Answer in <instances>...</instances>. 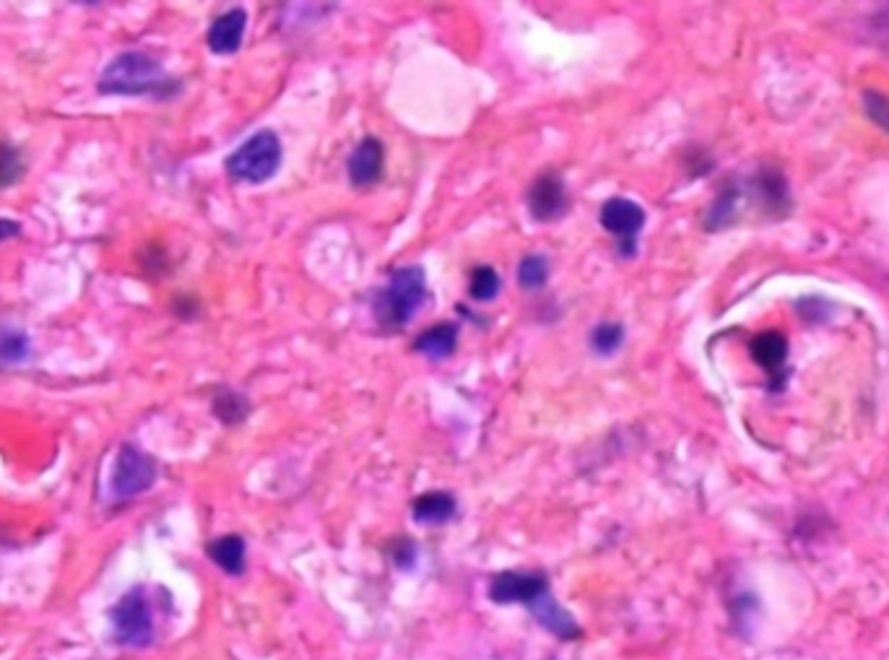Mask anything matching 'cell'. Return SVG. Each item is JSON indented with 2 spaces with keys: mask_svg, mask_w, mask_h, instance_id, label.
<instances>
[{
  "mask_svg": "<svg viewBox=\"0 0 889 660\" xmlns=\"http://www.w3.org/2000/svg\"><path fill=\"white\" fill-rule=\"evenodd\" d=\"M102 97H156L169 99L180 91V81L164 65L141 50H125L107 63L97 81Z\"/></svg>",
  "mask_w": 889,
  "mask_h": 660,
  "instance_id": "6da1fadb",
  "label": "cell"
},
{
  "mask_svg": "<svg viewBox=\"0 0 889 660\" xmlns=\"http://www.w3.org/2000/svg\"><path fill=\"white\" fill-rule=\"evenodd\" d=\"M427 299V273L419 266L398 268L388 284L375 294L372 312L380 328L398 330L414 318Z\"/></svg>",
  "mask_w": 889,
  "mask_h": 660,
  "instance_id": "7a4b0ae2",
  "label": "cell"
},
{
  "mask_svg": "<svg viewBox=\"0 0 889 660\" xmlns=\"http://www.w3.org/2000/svg\"><path fill=\"white\" fill-rule=\"evenodd\" d=\"M281 156H284V149H281L279 136L273 130H258L255 136L242 143L240 149L227 156L224 169L232 180L258 185L279 172Z\"/></svg>",
  "mask_w": 889,
  "mask_h": 660,
  "instance_id": "3957f363",
  "label": "cell"
},
{
  "mask_svg": "<svg viewBox=\"0 0 889 660\" xmlns=\"http://www.w3.org/2000/svg\"><path fill=\"white\" fill-rule=\"evenodd\" d=\"M112 632L117 642L130 645V648H143L154 637V616H151L149 601L141 588L128 590L110 611Z\"/></svg>",
  "mask_w": 889,
  "mask_h": 660,
  "instance_id": "277c9868",
  "label": "cell"
},
{
  "mask_svg": "<svg viewBox=\"0 0 889 660\" xmlns=\"http://www.w3.org/2000/svg\"><path fill=\"white\" fill-rule=\"evenodd\" d=\"M156 481V460L149 453H143L136 445H123L117 453L115 468L110 476L112 497L125 502L138 494L149 492Z\"/></svg>",
  "mask_w": 889,
  "mask_h": 660,
  "instance_id": "5b68a950",
  "label": "cell"
},
{
  "mask_svg": "<svg viewBox=\"0 0 889 660\" xmlns=\"http://www.w3.org/2000/svg\"><path fill=\"white\" fill-rule=\"evenodd\" d=\"M570 198H567L565 180L557 172H544L531 182L528 190V211L536 221H557L567 214Z\"/></svg>",
  "mask_w": 889,
  "mask_h": 660,
  "instance_id": "8992f818",
  "label": "cell"
},
{
  "mask_svg": "<svg viewBox=\"0 0 889 660\" xmlns=\"http://www.w3.org/2000/svg\"><path fill=\"white\" fill-rule=\"evenodd\" d=\"M549 593V580L541 572H500L489 585V598L494 603H528L539 601Z\"/></svg>",
  "mask_w": 889,
  "mask_h": 660,
  "instance_id": "52a82bcc",
  "label": "cell"
},
{
  "mask_svg": "<svg viewBox=\"0 0 889 660\" xmlns=\"http://www.w3.org/2000/svg\"><path fill=\"white\" fill-rule=\"evenodd\" d=\"M645 208L635 203L632 198H609L601 206V227L609 234L619 237V242H635L640 229L645 227Z\"/></svg>",
  "mask_w": 889,
  "mask_h": 660,
  "instance_id": "ba28073f",
  "label": "cell"
},
{
  "mask_svg": "<svg viewBox=\"0 0 889 660\" xmlns=\"http://www.w3.org/2000/svg\"><path fill=\"white\" fill-rule=\"evenodd\" d=\"M749 354L770 377V388L780 390V385L786 382V359H788V341L775 330H767L754 338L752 346H749Z\"/></svg>",
  "mask_w": 889,
  "mask_h": 660,
  "instance_id": "9c48e42d",
  "label": "cell"
},
{
  "mask_svg": "<svg viewBox=\"0 0 889 660\" xmlns=\"http://www.w3.org/2000/svg\"><path fill=\"white\" fill-rule=\"evenodd\" d=\"M247 29V13L245 8H232V11L221 13L214 24L208 26L206 42L208 50L214 55H234L242 47Z\"/></svg>",
  "mask_w": 889,
  "mask_h": 660,
  "instance_id": "30bf717a",
  "label": "cell"
},
{
  "mask_svg": "<svg viewBox=\"0 0 889 660\" xmlns=\"http://www.w3.org/2000/svg\"><path fill=\"white\" fill-rule=\"evenodd\" d=\"M385 164V149L383 143L377 141L375 136H367L357 143V149L351 151L349 156V180L357 185V188H367V185H375L383 175Z\"/></svg>",
  "mask_w": 889,
  "mask_h": 660,
  "instance_id": "8fae6325",
  "label": "cell"
},
{
  "mask_svg": "<svg viewBox=\"0 0 889 660\" xmlns=\"http://www.w3.org/2000/svg\"><path fill=\"white\" fill-rule=\"evenodd\" d=\"M458 333L461 328L455 323H437L432 328H427L422 336L416 338V351L432 362H442L448 356L455 354V346H458Z\"/></svg>",
  "mask_w": 889,
  "mask_h": 660,
  "instance_id": "7c38bea8",
  "label": "cell"
},
{
  "mask_svg": "<svg viewBox=\"0 0 889 660\" xmlns=\"http://www.w3.org/2000/svg\"><path fill=\"white\" fill-rule=\"evenodd\" d=\"M531 609H533V614H536V619H539V622L544 624V627L549 629L552 635L562 637V640H572V637L580 635V629H578V624H575V619H572V616L567 614V611L562 609L557 601H554L552 593H546V596H541L539 601H533Z\"/></svg>",
  "mask_w": 889,
  "mask_h": 660,
  "instance_id": "4fadbf2b",
  "label": "cell"
},
{
  "mask_svg": "<svg viewBox=\"0 0 889 660\" xmlns=\"http://www.w3.org/2000/svg\"><path fill=\"white\" fill-rule=\"evenodd\" d=\"M754 190L757 198L765 206L770 216H783L788 211V185L786 177L775 172V169H762L760 175L754 177Z\"/></svg>",
  "mask_w": 889,
  "mask_h": 660,
  "instance_id": "5bb4252c",
  "label": "cell"
},
{
  "mask_svg": "<svg viewBox=\"0 0 889 660\" xmlns=\"http://www.w3.org/2000/svg\"><path fill=\"white\" fill-rule=\"evenodd\" d=\"M458 505L448 492H427L414 499V520L419 525H442L455 515Z\"/></svg>",
  "mask_w": 889,
  "mask_h": 660,
  "instance_id": "9a60e30c",
  "label": "cell"
},
{
  "mask_svg": "<svg viewBox=\"0 0 889 660\" xmlns=\"http://www.w3.org/2000/svg\"><path fill=\"white\" fill-rule=\"evenodd\" d=\"M245 554V541L237 533L221 536L208 544V557L214 559L227 575H242L245 572Z\"/></svg>",
  "mask_w": 889,
  "mask_h": 660,
  "instance_id": "2e32d148",
  "label": "cell"
},
{
  "mask_svg": "<svg viewBox=\"0 0 889 660\" xmlns=\"http://www.w3.org/2000/svg\"><path fill=\"white\" fill-rule=\"evenodd\" d=\"M214 416L221 421V424H227V427H234V424H242L250 414V401H247L245 395L240 390L234 388H219L214 395Z\"/></svg>",
  "mask_w": 889,
  "mask_h": 660,
  "instance_id": "e0dca14e",
  "label": "cell"
},
{
  "mask_svg": "<svg viewBox=\"0 0 889 660\" xmlns=\"http://www.w3.org/2000/svg\"><path fill=\"white\" fill-rule=\"evenodd\" d=\"M32 341L21 328H0V367H16L29 359Z\"/></svg>",
  "mask_w": 889,
  "mask_h": 660,
  "instance_id": "ac0fdd59",
  "label": "cell"
},
{
  "mask_svg": "<svg viewBox=\"0 0 889 660\" xmlns=\"http://www.w3.org/2000/svg\"><path fill=\"white\" fill-rule=\"evenodd\" d=\"M736 203H739V188H736V185H728V188L715 198L713 206H710L708 216H705V229H708V232H718V229L728 227L736 216Z\"/></svg>",
  "mask_w": 889,
  "mask_h": 660,
  "instance_id": "d6986e66",
  "label": "cell"
},
{
  "mask_svg": "<svg viewBox=\"0 0 889 660\" xmlns=\"http://www.w3.org/2000/svg\"><path fill=\"white\" fill-rule=\"evenodd\" d=\"M26 175V162L21 149H16L13 143L0 141V190L13 188L16 182H21V177Z\"/></svg>",
  "mask_w": 889,
  "mask_h": 660,
  "instance_id": "ffe728a7",
  "label": "cell"
},
{
  "mask_svg": "<svg viewBox=\"0 0 889 660\" xmlns=\"http://www.w3.org/2000/svg\"><path fill=\"white\" fill-rule=\"evenodd\" d=\"M502 289V281L492 266H476L468 279V294L476 302H492Z\"/></svg>",
  "mask_w": 889,
  "mask_h": 660,
  "instance_id": "44dd1931",
  "label": "cell"
},
{
  "mask_svg": "<svg viewBox=\"0 0 889 660\" xmlns=\"http://www.w3.org/2000/svg\"><path fill=\"white\" fill-rule=\"evenodd\" d=\"M622 343H624V325L622 323H611V320H604V323H598L596 328L591 330V349L596 351L598 356L617 354Z\"/></svg>",
  "mask_w": 889,
  "mask_h": 660,
  "instance_id": "7402d4cb",
  "label": "cell"
},
{
  "mask_svg": "<svg viewBox=\"0 0 889 660\" xmlns=\"http://www.w3.org/2000/svg\"><path fill=\"white\" fill-rule=\"evenodd\" d=\"M549 279V260L544 255H526L518 266V281L526 289H541Z\"/></svg>",
  "mask_w": 889,
  "mask_h": 660,
  "instance_id": "603a6c76",
  "label": "cell"
},
{
  "mask_svg": "<svg viewBox=\"0 0 889 660\" xmlns=\"http://www.w3.org/2000/svg\"><path fill=\"white\" fill-rule=\"evenodd\" d=\"M864 110L871 123L889 133V97L882 91H864Z\"/></svg>",
  "mask_w": 889,
  "mask_h": 660,
  "instance_id": "cb8c5ba5",
  "label": "cell"
},
{
  "mask_svg": "<svg viewBox=\"0 0 889 660\" xmlns=\"http://www.w3.org/2000/svg\"><path fill=\"white\" fill-rule=\"evenodd\" d=\"M19 234H21V224H19V221L3 219V216H0V245H3V242H8V240H13V237H19Z\"/></svg>",
  "mask_w": 889,
  "mask_h": 660,
  "instance_id": "d4e9b609",
  "label": "cell"
}]
</instances>
